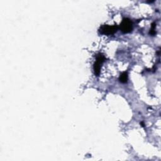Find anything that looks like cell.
<instances>
[{"label":"cell","instance_id":"6da1fadb","mask_svg":"<svg viewBox=\"0 0 161 161\" xmlns=\"http://www.w3.org/2000/svg\"><path fill=\"white\" fill-rule=\"evenodd\" d=\"M119 28L123 33H128L131 31L133 29L132 21L127 18H123L119 25Z\"/></svg>","mask_w":161,"mask_h":161},{"label":"cell","instance_id":"5b68a950","mask_svg":"<svg viewBox=\"0 0 161 161\" xmlns=\"http://www.w3.org/2000/svg\"><path fill=\"white\" fill-rule=\"evenodd\" d=\"M155 26H156L155 23H153L152 24V25H151V29H150V32H149L150 35H154L155 34V33H156L155 31Z\"/></svg>","mask_w":161,"mask_h":161},{"label":"cell","instance_id":"7a4b0ae2","mask_svg":"<svg viewBox=\"0 0 161 161\" xmlns=\"http://www.w3.org/2000/svg\"><path fill=\"white\" fill-rule=\"evenodd\" d=\"M118 29V26L116 25H111V26L108 25H104L100 27L99 32L101 34H104L106 35H111L116 33Z\"/></svg>","mask_w":161,"mask_h":161},{"label":"cell","instance_id":"277c9868","mask_svg":"<svg viewBox=\"0 0 161 161\" xmlns=\"http://www.w3.org/2000/svg\"><path fill=\"white\" fill-rule=\"evenodd\" d=\"M119 80L121 83H126L128 80V74L126 72H122L119 77Z\"/></svg>","mask_w":161,"mask_h":161},{"label":"cell","instance_id":"3957f363","mask_svg":"<svg viewBox=\"0 0 161 161\" xmlns=\"http://www.w3.org/2000/svg\"><path fill=\"white\" fill-rule=\"evenodd\" d=\"M105 60H106V58L102 53H99L97 55L96 61L94 64V66H93L94 72V74L96 75L99 76V75L100 74L101 65L104 62Z\"/></svg>","mask_w":161,"mask_h":161}]
</instances>
